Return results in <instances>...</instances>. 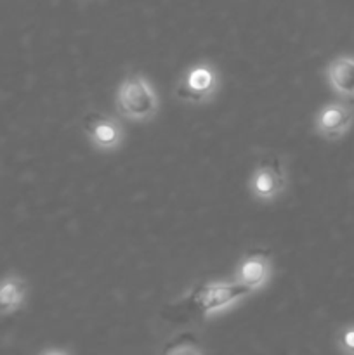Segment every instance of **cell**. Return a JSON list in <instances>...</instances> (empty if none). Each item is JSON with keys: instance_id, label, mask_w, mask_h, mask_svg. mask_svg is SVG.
Returning <instances> with one entry per match:
<instances>
[{"instance_id": "cell-1", "label": "cell", "mask_w": 354, "mask_h": 355, "mask_svg": "<svg viewBox=\"0 0 354 355\" xmlns=\"http://www.w3.org/2000/svg\"><path fill=\"white\" fill-rule=\"evenodd\" d=\"M117 110L128 120L144 121L155 116L158 99L153 87L139 73L128 75L117 90Z\"/></svg>"}, {"instance_id": "cell-8", "label": "cell", "mask_w": 354, "mask_h": 355, "mask_svg": "<svg viewBox=\"0 0 354 355\" xmlns=\"http://www.w3.org/2000/svg\"><path fill=\"white\" fill-rule=\"evenodd\" d=\"M332 89L344 97H354V58H337L326 68Z\"/></svg>"}, {"instance_id": "cell-2", "label": "cell", "mask_w": 354, "mask_h": 355, "mask_svg": "<svg viewBox=\"0 0 354 355\" xmlns=\"http://www.w3.org/2000/svg\"><path fill=\"white\" fill-rule=\"evenodd\" d=\"M250 293L252 291L243 286V284H239L238 281H233V283H210L201 286L193 295V302L201 314L210 315L224 311L229 305L236 304V302L242 300Z\"/></svg>"}, {"instance_id": "cell-7", "label": "cell", "mask_w": 354, "mask_h": 355, "mask_svg": "<svg viewBox=\"0 0 354 355\" xmlns=\"http://www.w3.org/2000/svg\"><path fill=\"white\" fill-rule=\"evenodd\" d=\"M271 276V260L267 253L264 252H252L246 257H243L242 262L238 263L236 269L235 281L248 288L250 291L259 290L267 283Z\"/></svg>"}, {"instance_id": "cell-3", "label": "cell", "mask_w": 354, "mask_h": 355, "mask_svg": "<svg viewBox=\"0 0 354 355\" xmlns=\"http://www.w3.org/2000/svg\"><path fill=\"white\" fill-rule=\"evenodd\" d=\"M285 187H287V177H285L280 158L278 156L264 158L253 170L252 182H250L253 196L264 201L274 200L283 193Z\"/></svg>"}, {"instance_id": "cell-10", "label": "cell", "mask_w": 354, "mask_h": 355, "mask_svg": "<svg viewBox=\"0 0 354 355\" xmlns=\"http://www.w3.org/2000/svg\"><path fill=\"white\" fill-rule=\"evenodd\" d=\"M337 345L342 352L354 355V324L344 326L337 336Z\"/></svg>"}, {"instance_id": "cell-6", "label": "cell", "mask_w": 354, "mask_h": 355, "mask_svg": "<svg viewBox=\"0 0 354 355\" xmlns=\"http://www.w3.org/2000/svg\"><path fill=\"white\" fill-rule=\"evenodd\" d=\"M353 111L342 103H332L321 107L316 116V130L326 139H340L353 127Z\"/></svg>"}, {"instance_id": "cell-4", "label": "cell", "mask_w": 354, "mask_h": 355, "mask_svg": "<svg viewBox=\"0 0 354 355\" xmlns=\"http://www.w3.org/2000/svg\"><path fill=\"white\" fill-rule=\"evenodd\" d=\"M217 90V76L208 64H194L177 85V96L189 103H207Z\"/></svg>"}, {"instance_id": "cell-9", "label": "cell", "mask_w": 354, "mask_h": 355, "mask_svg": "<svg viewBox=\"0 0 354 355\" xmlns=\"http://www.w3.org/2000/svg\"><path fill=\"white\" fill-rule=\"evenodd\" d=\"M26 295V283L21 277L10 276L0 281V315H9L21 307Z\"/></svg>"}, {"instance_id": "cell-5", "label": "cell", "mask_w": 354, "mask_h": 355, "mask_svg": "<svg viewBox=\"0 0 354 355\" xmlns=\"http://www.w3.org/2000/svg\"><path fill=\"white\" fill-rule=\"evenodd\" d=\"M82 127L85 130L87 137L92 142L94 148L110 151L118 148L121 142V130L111 118L104 116L101 113H89L82 121Z\"/></svg>"}]
</instances>
